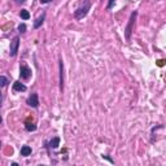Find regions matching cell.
Masks as SVG:
<instances>
[{"mask_svg": "<svg viewBox=\"0 0 166 166\" xmlns=\"http://www.w3.org/2000/svg\"><path fill=\"white\" fill-rule=\"evenodd\" d=\"M90 9H91V1L90 0H84V1L82 3V5L74 12V17L77 19H81V18L84 17V16H87Z\"/></svg>", "mask_w": 166, "mask_h": 166, "instance_id": "cell-1", "label": "cell"}, {"mask_svg": "<svg viewBox=\"0 0 166 166\" xmlns=\"http://www.w3.org/2000/svg\"><path fill=\"white\" fill-rule=\"evenodd\" d=\"M138 17V12H132L131 16H130V19H129V23L127 26L125 27V37L127 40H130V38H131V33H132V27H134V23H135V19Z\"/></svg>", "mask_w": 166, "mask_h": 166, "instance_id": "cell-2", "label": "cell"}, {"mask_svg": "<svg viewBox=\"0 0 166 166\" xmlns=\"http://www.w3.org/2000/svg\"><path fill=\"white\" fill-rule=\"evenodd\" d=\"M18 47H19V38H18V37H14L13 40L10 42V48H9V55H10V57H16V56H17Z\"/></svg>", "mask_w": 166, "mask_h": 166, "instance_id": "cell-3", "label": "cell"}, {"mask_svg": "<svg viewBox=\"0 0 166 166\" xmlns=\"http://www.w3.org/2000/svg\"><path fill=\"white\" fill-rule=\"evenodd\" d=\"M19 77H21L22 79H29L31 77V69L26 65H21L19 66Z\"/></svg>", "mask_w": 166, "mask_h": 166, "instance_id": "cell-4", "label": "cell"}, {"mask_svg": "<svg viewBox=\"0 0 166 166\" xmlns=\"http://www.w3.org/2000/svg\"><path fill=\"white\" fill-rule=\"evenodd\" d=\"M27 105L33 106V108H38L39 106V97H38V93H31L29 97H27Z\"/></svg>", "mask_w": 166, "mask_h": 166, "instance_id": "cell-5", "label": "cell"}, {"mask_svg": "<svg viewBox=\"0 0 166 166\" xmlns=\"http://www.w3.org/2000/svg\"><path fill=\"white\" fill-rule=\"evenodd\" d=\"M13 90L14 91H18V92H23V91H26L27 88H26V86L23 84V83H21V82H14L13 83Z\"/></svg>", "mask_w": 166, "mask_h": 166, "instance_id": "cell-6", "label": "cell"}, {"mask_svg": "<svg viewBox=\"0 0 166 166\" xmlns=\"http://www.w3.org/2000/svg\"><path fill=\"white\" fill-rule=\"evenodd\" d=\"M44 18H46V13H42V16H39V17L35 19L34 22V29H38V27H40L43 25V22H44Z\"/></svg>", "mask_w": 166, "mask_h": 166, "instance_id": "cell-7", "label": "cell"}, {"mask_svg": "<svg viewBox=\"0 0 166 166\" xmlns=\"http://www.w3.org/2000/svg\"><path fill=\"white\" fill-rule=\"evenodd\" d=\"M60 90H64V64L60 61Z\"/></svg>", "mask_w": 166, "mask_h": 166, "instance_id": "cell-8", "label": "cell"}, {"mask_svg": "<svg viewBox=\"0 0 166 166\" xmlns=\"http://www.w3.org/2000/svg\"><path fill=\"white\" fill-rule=\"evenodd\" d=\"M30 155H31V148L29 147V145H23V147L21 148V156L27 157Z\"/></svg>", "mask_w": 166, "mask_h": 166, "instance_id": "cell-9", "label": "cell"}, {"mask_svg": "<svg viewBox=\"0 0 166 166\" xmlns=\"http://www.w3.org/2000/svg\"><path fill=\"white\" fill-rule=\"evenodd\" d=\"M58 145H60V138H53V139L49 141V147L53 149H56Z\"/></svg>", "mask_w": 166, "mask_h": 166, "instance_id": "cell-10", "label": "cell"}, {"mask_svg": "<svg viewBox=\"0 0 166 166\" xmlns=\"http://www.w3.org/2000/svg\"><path fill=\"white\" fill-rule=\"evenodd\" d=\"M19 16H21V18H23V19H29L30 18V13H29V10H26V9H21Z\"/></svg>", "mask_w": 166, "mask_h": 166, "instance_id": "cell-11", "label": "cell"}, {"mask_svg": "<svg viewBox=\"0 0 166 166\" xmlns=\"http://www.w3.org/2000/svg\"><path fill=\"white\" fill-rule=\"evenodd\" d=\"M25 127H26L27 131H35V130H37V126H35L34 123H29V122L25 125Z\"/></svg>", "mask_w": 166, "mask_h": 166, "instance_id": "cell-12", "label": "cell"}, {"mask_svg": "<svg viewBox=\"0 0 166 166\" xmlns=\"http://www.w3.org/2000/svg\"><path fill=\"white\" fill-rule=\"evenodd\" d=\"M8 84V79L4 76H0V87H4Z\"/></svg>", "mask_w": 166, "mask_h": 166, "instance_id": "cell-13", "label": "cell"}, {"mask_svg": "<svg viewBox=\"0 0 166 166\" xmlns=\"http://www.w3.org/2000/svg\"><path fill=\"white\" fill-rule=\"evenodd\" d=\"M18 31H19V33H25V31H26V25H25V23L18 25Z\"/></svg>", "mask_w": 166, "mask_h": 166, "instance_id": "cell-14", "label": "cell"}, {"mask_svg": "<svg viewBox=\"0 0 166 166\" xmlns=\"http://www.w3.org/2000/svg\"><path fill=\"white\" fill-rule=\"evenodd\" d=\"M114 3H116V0H109V3H108V7H106V9H112L113 5H114Z\"/></svg>", "mask_w": 166, "mask_h": 166, "instance_id": "cell-15", "label": "cell"}, {"mask_svg": "<svg viewBox=\"0 0 166 166\" xmlns=\"http://www.w3.org/2000/svg\"><path fill=\"white\" fill-rule=\"evenodd\" d=\"M102 159H105V160H108V161H109V162H112V164H114V161H113L112 159H110V157H108V156H102Z\"/></svg>", "mask_w": 166, "mask_h": 166, "instance_id": "cell-16", "label": "cell"}, {"mask_svg": "<svg viewBox=\"0 0 166 166\" xmlns=\"http://www.w3.org/2000/svg\"><path fill=\"white\" fill-rule=\"evenodd\" d=\"M164 64H165V60H159V61H157V65H159V66H164Z\"/></svg>", "mask_w": 166, "mask_h": 166, "instance_id": "cell-17", "label": "cell"}, {"mask_svg": "<svg viewBox=\"0 0 166 166\" xmlns=\"http://www.w3.org/2000/svg\"><path fill=\"white\" fill-rule=\"evenodd\" d=\"M49 1H52V0H40L42 4H47V3H49Z\"/></svg>", "mask_w": 166, "mask_h": 166, "instance_id": "cell-18", "label": "cell"}, {"mask_svg": "<svg viewBox=\"0 0 166 166\" xmlns=\"http://www.w3.org/2000/svg\"><path fill=\"white\" fill-rule=\"evenodd\" d=\"M25 1H26V0H16V3H17V4H23Z\"/></svg>", "mask_w": 166, "mask_h": 166, "instance_id": "cell-19", "label": "cell"}, {"mask_svg": "<svg viewBox=\"0 0 166 166\" xmlns=\"http://www.w3.org/2000/svg\"><path fill=\"white\" fill-rule=\"evenodd\" d=\"M1 102H3V95H1V91H0V106H1Z\"/></svg>", "mask_w": 166, "mask_h": 166, "instance_id": "cell-20", "label": "cell"}, {"mask_svg": "<svg viewBox=\"0 0 166 166\" xmlns=\"http://www.w3.org/2000/svg\"><path fill=\"white\" fill-rule=\"evenodd\" d=\"M0 147H1V143H0Z\"/></svg>", "mask_w": 166, "mask_h": 166, "instance_id": "cell-21", "label": "cell"}]
</instances>
